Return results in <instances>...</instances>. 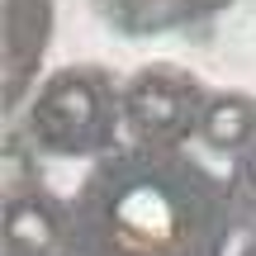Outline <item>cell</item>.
<instances>
[{"label": "cell", "mask_w": 256, "mask_h": 256, "mask_svg": "<svg viewBox=\"0 0 256 256\" xmlns=\"http://www.w3.org/2000/svg\"><path fill=\"white\" fill-rule=\"evenodd\" d=\"M256 133V100L247 95H214L204 104V119H200V138L218 152H238L247 147Z\"/></svg>", "instance_id": "cell-4"}, {"label": "cell", "mask_w": 256, "mask_h": 256, "mask_svg": "<svg viewBox=\"0 0 256 256\" xmlns=\"http://www.w3.org/2000/svg\"><path fill=\"white\" fill-rule=\"evenodd\" d=\"M62 223L43 200H14L5 214V252L10 256H57Z\"/></svg>", "instance_id": "cell-3"}, {"label": "cell", "mask_w": 256, "mask_h": 256, "mask_svg": "<svg viewBox=\"0 0 256 256\" xmlns=\"http://www.w3.org/2000/svg\"><path fill=\"white\" fill-rule=\"evenodd\" d=\"M119 232H128L133 242H166L176 232V209H171V200L166 194H156V190H133V194H124V204H119Z\"/></svg>", "instance_id": "cell-5"}, {"label": "cell", "mask_w": 256, "mask_h": 256, "mask_svg": "<svg viewBox=\"0 0 256 256\" xmlns=\"http://www.w3.org/2000/svg\"><path fill=\"white\" fill-rule=\"evenodd\" d=\"M28 128L52 152H90V147H100L114 128L110 81L100 72H90V66L57 72L38 90L34 110H28Z\"/></svg>", "instance_id": "cell-1"}, {"label": "cell", "mask_w": 256, "mask_h": 256, "mask_svg": "<svg viewBox=\"0 0 256 256\" xmlns=\"http://www.w3.org/2000/svg\"><path fill=\"white\" fill-rule=\"evenodd\" d=\"M204 104L209 100L200 95V81L185 72H171V66L138 72L124 90V114L142 138H180L200 128Z\"/></svg>", "instance_id": "cell-2"}]
</instances>
